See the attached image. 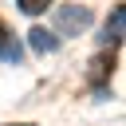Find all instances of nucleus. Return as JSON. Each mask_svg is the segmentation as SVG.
I'll use <instances>...</instances> for the list:
<instances>
[{
    "mask_svg": "<svg viewBox=\"0 0 126 126\" xmlns=\"http://www.w3.org/2000/svg\"><path fill=\"white\" fill-rule=\"evenodd\" d=\"M87 24H91V12H87L83 4H63V8L55 12V39H59V35H79Z\"/></svg>",
    "mask_w": 126,
    "mask_h": 126,
    "instance_id": "obj_1",
    "label": "nucleus"
},
{
    "mask_svg": "<svg viewBox=\"0 0 126 126\" xmlns=\"http://www.w3.org/2000/svg\"><path fill=\"white\" fill-rule=\"evenodd\" d=\"M0 59H8V63H20V59H24V47H20V39L8 32L4 20H0Z\"/></svg>",
    "mask_w": 126,
    "mask_h": 126,
    "instance_id": "obj_2",
    "label": "nucleus"
},
{
    "mask_svg": "<svg viewBox=\"0 0 126 126\" xmlns=\"http://www.w3.org/2000/svg\"><path fill=\"white\" fill-rule=\"evenodd\" d=\"M28 43H32V51H55L59 47V39H55V32H47V28H32L28 32Z\"/></svg>",
    "mask_w": 126,
    "mask_h": 126,
    "instance_id": "obj_3",
    "label": "nucleus"
},
{
    "mask_svg": "<svg viewBox=\"0 0 126 126\" xmlns=\"http://www.w3.org/2000/svg\"><path fill=\"white\" fill-rule=\"evenodd\" d=\"M110 71H114V51L94 55V63H91V83H94V87H98V83H106V79H110Z\"/></svg>",
    "mask_w": 126,
    "mask_h": 126,
    "instance_id": "obj_4",
    "label": "nucleus"
},
{
    "mask_svg": "<svg viewBox=\"0 0 126 126\" xmlns=\"http://www.w3.org/2000/svg\"><path fill=\"white\" fill-rule=\"evenodd\" d=\"M106 39H122V4H114L110 20H106Z\"/></svg>",
    "mask_w": 126,
    "mask_h": 126,
    "instance_id": "obj_5",
    "label": "nucleus"
},
{
    "mask_svg": "<svg viewBox=\"0 0 126 126\" xmlns=\"http://www.w3.org/2000/svg\"><path fill=\"white\" fill-rule=\"evenodd\" d=\"M47 4H51V0H20V8H24L28 16H39V12L47 8Z\"/></svg>",
    "mask_w": 126,
    "mask_h": 126,
    "instance_id": "obj_6",
    "label": "nucleus"
}]
</instances>
